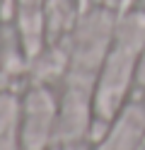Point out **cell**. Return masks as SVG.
<instances>
[{"label": "cell", "mask_w": 145, "mask_h": 150, "mask_svg": "<svg viewBox=\"0 0 145 150\" xmlns=\"http://www.w3.org/2000/svg\"><path fill=\"white\" fill-rule=\"evenodd\" d=\"M116 15H119V7H109L99 3H87L82 7L75 29L65 41L68 56H70L68 70L97 78L104 58L109 56L114 46Z\"/></svg>", "instance_id": "6da1fadb"}, {"label": "cell", "mask_w": 145, "mask_h": 150, "mask_svg": "<svg viewBox=\"0 0 145 150\" xmlns=\"http://www.w3.org/2000/svg\"><path fill=\"white\" fill-rule=\"evenodd\" d=\"M19 150H48L58 143V87L29 80L19 92Z\"/></svg>", "instance_id": "7a4b0ae2"}, {"label": "cell", "mask_w": 145, "mask_h": 150, "mask_svg": "<svg viewBox=\"0 0 145 150\" xmlns=\"http://www.w3.org/2000/svg\"><path fill=\"white\" fill-rule=\"evenodd\" d=\"M145 138V102L128 99L94 150H138Z\"/></svg>", "instance_id": "3957f363"}, {"label": "cell", "mask_w": 145, "mask_h": 150, "mask_svg": "<svg viewBox=\"0 0 145 150\" xmlns=\"http://www.w3.org/2000/svg\"><path fill=\"white\" fill-rule=\"evenodd\" d=\"M87 3H99V5H109V7H123L128 0H87Z\"/></svg>", "instance_id": "277c9868"}, {"label": "cell", "mask_w": 145, "mask_h": 150, "mask_svg": "<svg viewBox=\"0 0 145 150\" xmlns=\"http://www.w3.org/2000/svg\"><path fill=\"white\" fill-rule=\"evenodd\" d=\"M128 3H135V5H140V7H145V0H128Z\"/></svg>", "instance_id": "5b68a950"}, {"label": "cell", "mask_w": 145, "mask_h": 150, "mask_svg": "<svg viewBox=\"0 0 145 150\" xmlns=\"http://www.w3.org/2000/svg\"><path fill=\"white\" fill-rule=\"evenodd\" d=\"M85 5H87V0H85Z\"/></svg>", "instance_id": "8992f818"}]
</instances>
